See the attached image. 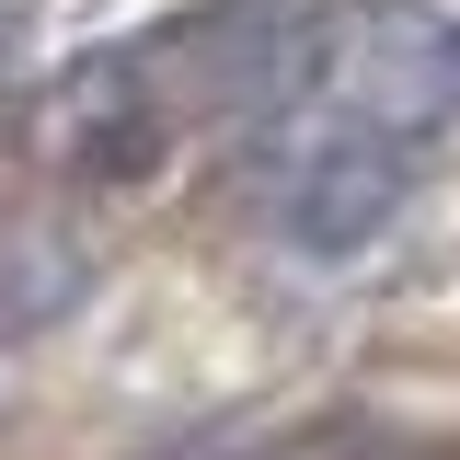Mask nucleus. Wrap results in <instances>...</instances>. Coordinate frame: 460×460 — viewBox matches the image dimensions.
I'll return each instance as SVG.
<instances>
[{
    "label": "nucleus",
    "instance_id": "obj_6",
    "mask_svg": "<svg viewBox=\"0 0 460 460\" xmlns=\"http://www.w3.org/2000/svg\"><path fill=\"white\" fill-rule=\"evenodd\" d=\"M402 438L380 426H357V414H323V426H299V438H265V449H219V460H392Z\"/></svg>",
    "mask_w": 460,
    "mask_h": 460
},
{
    "label": "nucleus",
    "instance_id": "obj_2",
    "mask_svg": "<svg viewBox=\"0 0 460 460\" xmlns=\"http://www.w3.org/2000/svg\"><path fill=\"white\" fill-rule=\"evenodd\" d=\"M242 196H253V219L277 230L288 253H368V242L402 219L414 172H402V150L368 138V127L277 115V127L242 150Z\"/></svg>",
    "mask_w": 460,
    "mask_h": 460
},
{
    "label": "nucleus",
    "instance_id": "obj_7",
    "mask_svg": "<svg viewBox=\"0 0 460 460\" xmlns=\"http://www.w3.org/2000/svg\"><path fill=\"white\" fill-rule=\"evenodd\" d=\"M0 93H12V0H0Z\"/></svg>",
    "mask_w": 460,
    "mask_h": 460
},
{
    "label": "nucleus",
    "instance_id": "obj_1",
    "mask_svg": "<svg viewBox=\"0 0 460 460\" xmlns=\"http://www.w3.org/2000/svg\"><path fill=\"white\" fill-rule=\"evenodd\" d=\"M288 81L311 93V115L402 150V138H438L460 115V23L438 0H323L299 23Z\"/></svg>",
    "mask_w": 460,
    "mask_h": 460
},
{
    "label": "nucleus",
    "instance_id": "obj_3",
    "mask_svg": "<svg viewBox=\"0 0 460 460\" xmlns=\"http://www.w3.org/2000/svg\"><path fill=\"white\" fill-rule=\"evenodd\" d=\"M127 69H138V93L172 115V127H219V115L265 104L288 81V58H299V23H288L277 0H184L162 23H138V35H115Z\"/></svg>",
    "mask_w": 460,
    "mask_h": 460
},
{
    "label": "nucleus",
    "instance_id": "obj_4",
    "mask_svg": "<svg viewBox=\"0 0 460 460\" xmlns=\"http://www.w3.org/2000/svg\"><path fill=\"white\" fill-rule=\"evenodd\" d=\"M172 138H184V127L138 93L127 47H81L47 93H35V162H47L58 184H150V172L172 162Z\"/></svg>",
    "mask_w": 460,
    "mask_h": 460
},
{
    "label": "nucleus",
    "instance_id": "obj_5",
    "mask_svg": "<svg viewBox=\"0 0 460 460\" xmlns=\"http://www.w3.org/2000/svg\"><path fill=\"white\" fill-rule=\"evenodd\" d=\"M93 288H104V242L69 219V208H47V196L0 208V345L58 334Z\"/></svg>",
    "mask_w": 460,
    "mask_h": 460
}]
</instances>
